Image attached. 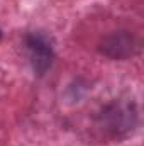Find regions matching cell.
<instances>
[{
    "label": "cell",
    "instance_id": "3",
    "mask_svg": "<svg viewBox=\"0 0 144 146\" xmlns=\"http://www.w3.org/2000/svg\"><path fill=\"white\" fill-rule=\"evenodd\" d=\"M0 39H2V29H0Z\"/></svg>",
    "mask_w": 144,
    "mask_h": 146
},
{
    "label": "cell",
    "instance_id": "2",
    "mask_svg": "<svg viewBox=\"0 0 144 146\" xmlns=\"http://www.w3.org/2000/svg\"><path fill=\"white\" fill-rule=\"evenodd\" d=\"M134 49H136V39L129 31L110 33L100 42V53L112 60H126L132 56Z\"/></svg>",
    "mask_w": 144,
    "mask_h": 146
},
{
    "label": "cell",
    "instance_id": "1",
    "mask_svg": "<svg viewBox=\"0 0 144 146\" xmlns=\"http://www.w3.org/2000/svg\"><path fill=\"white\" fill-rule=\"evenodd\" d=\"M24 42H26V49H27V56L32 65V70L37 75H44L54 58L51 39L44 33H31L26 36Z\"/></svg>",
    "mask_w": 144,
    "mask_h": 146
}]
</instances>
